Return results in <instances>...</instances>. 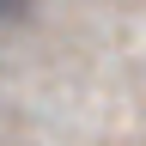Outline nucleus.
I'll return each instance as SVG.
<instances>
[{
	"label": "nucleus",
	"mask_w": 146,
	"mask_h": 146,
	"mask_svg": "<svg viewBox=\"0 0 146 146\" xmlns=\"http://www.w3.org/2000/svg\"><path fill=\"white\" fill-rule=\"evenodd\" d=\"M36 18V0H0V31H18Z\"/></svg>",
	"instance_id": "nucleus-1"
}]
</instances>
